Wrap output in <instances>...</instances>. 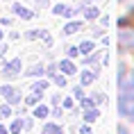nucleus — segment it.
Returning a JSON list of instances; mask_svg holds the SVG:
<instances>
[{
  "label": "nucleus",
  "instance_id": "1",
  "mask_svg": "<svg viewBox=\"0 0 134 134\" xmlns=\"http://www.w3.org/2000/svg\"><path fill=\"white\" fill-rule=\"evenodd\" d=\"M118 111L123 116L134 120V75L125 80L123 71H120V96H118Z\"/></svg>",
  "mask_w": 134,
  "mask_h": 134
},
{
  "label": "nucleus",
  "instance_id": "2",
  "mask_svg": "<svg viewBox=\"0 0 134 134\" xmlns=\"http://www.w3.org/2000/svg\"><path fill=\"white\" fill-rule=\"evenodd\" d=\"M118 41H120V46L123 48H134V30L130 27H120V32H118Z\"/></svg>",
  "mask_w": 134,
  "mask_h": 134
},
{
  "label": "nucleus",
  "instance_id": "3",
  "mask_svg": "<svg viewBox=\"0 0 134 134\" xmlns=\"http://www.w3.org/2000/svg\"><path fill=\"white\" fill-rule=\"evenodd\" d=\"M0 96H5L9 105H18L21 102V93L16 91L14 86H0Z\"/></svg>",
  "mask_w": 134,
  "mask_h": 134
},
{
  "label": "nucleus",
  "instance_id": "4",
  "mask_svg": "<svg viewBox=\"0 0 134 134\" xmlns=\"http://www.w3.org/2000/svg\"><path fill=\"white\" fill-rule=\"evenodd\" d=\"M12 9H14L16 16H21V18H25V21H30V18H34V12H30V9H25L21 5V2H14L12 5Z\"/></svg>",
  "mask_w": 134,
  "mask_h": 134
},
{
  "label": "nucleus",
  "instance_id": "5",
  "mask_svg": "<svg viewBox=\"0 0 134 134\" xmlns=\"http://www.w3.org/2000/svg\"><path fill=\"white\" fill-rule=\"evenodd\" d=\"M36 36H39V39H43L48 46H52V36H50L46 30H34V32H27V39H36Z\"/></svg>",
  "mask_w": 134,
  "mask_h": 134
},
{
  "label": "nucleus",
  "instance_id": "6",
  "mask_svg": "<svg viewBox=\"0 0 134 134\" xmlns=\"http://www.w3.org/2000/svg\"><path fill=\"white\" fill-rule=\"evenodd\" d=\"M21 71V59H14V62H9L5 68H2V75H14V73Z\"/></svg>",
  "mask_w": 134,
  "mask_h": 134
},
{
  "label": "nucleus",
  "instance_id": "7",
  "mask_svg": "<svg viewBox=\"0 0 134 134\" xmlns=\"http://www.w3.org/2000/svg\"><path fill=\"white\" fill-rule=\"evenodd\" d=\"M52 12H55V16H66V18H71V16L75 14L68 5H55V9H52Z\"/></svg>",
  "mask_w": 134,
  "mask_h": 134
},
{
  "label": "nucleus",
  "instance_id": "8",
  "mask_svg": "<svg viewBox=\"0 0 134 134\" xmlns=\"http://www.w3.org/2000/svg\"><path fill=\"white\" fill-rule=\"evenodd\" d=\"M59 68H62V73H66V75H75V64H73L71 59L59 62Z\"/></svg>",
  "mask_w": 134,
  "mask_h": 134
},
{
  "label": "nucleus",
  "instance_id": "9",
  "mask_svg": "<svg viewBox=\"0 0 134 134\" xmlns=\"http://www.w3.org/2000/svg\"><path fill=\"white\" fill-rule=\"evenodd\" d=\"M80 27H82V23H80V21H71L66 27H64V34H73V32H77Z\"/></svg>",
  "mask_w": 134,
  "mask_h": 134
},
{
  "label": "nucleus",
  "instance_id": "10",
  "mask_svg": "<svg viewBox=\"0 0 134 134\" xmlns=\"http://www.w3.org/2000/svg\"><path fill=\"white\" fill-rule=\"evenodd\" d=\"M93 77H96V73H91V71H84L82 75H80V80H82V84H84V86L93 84Z\"/></svg>",
  "mask_w": 134,
  "mask_h": 134
},
{
  "label": "nucleus",
  "instance_id": "11",
  "mask_svg": "<svg viewBox=\"0 0 134 134\" xmlns=\"http://www.w3.org/2000/svg\"><path fill=\"white\" fill-rule=\"evenodd\" d=\"M43 134H62V127L57 125V123H48V125L43 127Z\"/></svg>",
  "mask_w": 134,
  "mask_h": 134
},
{
  "label": "nucleus",
  "instance_id": "12",
  "mask_svg": "<svg viewBox=\"0 0 134 134\" xmlns=\"http://www.w3.org/2000/svg\"><path fill=\"white\" fill-rule=\"evenodd\" d=\"M98 116H100V114H98V109H93V107L84 111V120H86V123H93V120L98 118Z\"/></svg>",
  "mask_w": 134,
  "mask_h": 134
},
{
  "label": "nucleus",
  "instance_id": "13",
  "mask_svg": "<svg viewBox=\"0 0 134 134\" xmlns=\"http://www.w3.org/2000/svg\"><path fill=\"white\" fill-rule=\"evenodd\" d=\"M84 16L89 21H93V18H98V9L96 7H84Z\"/></svg>",
  "mask_w": 134,
  "mask_h": 134
},
{
  "label": "nucleus",
  "instance_id": "14",
  "mask_svg": "<svg viewBox=\"0 0 134 134\" xmlns=\"http://www.w3.org/2000/svg\"><path fill=\"white\" fill-rule=\"evenodd\" d=\"M93 50V41H82L80 43V52H84V55H89Z\"/></svg>",
  "mask_w": 134,
  "mask_h": 134
},
{
  "label": "nucleus",
  "instance_id": "15",
  "mask_svg": "<svg viewBox=\"0 0 134 134\" xmlns=\"http://www.w3.org/2000/svg\"><path fill=\"white\" fill-rule=\"evenodd\" d=\"M34 116H36V118H46V116H48V107L39 105V107L34 109Z\"/></svg>",
  "mask_w": 134,
  "mask_h": 134
},
{
  "label": "nucleus",
  "instance_id": "16",
  "mask_svg": "<svg viewBox=\"0 0 134 134\" xmlns=\"http://www.w3.org/2000/svg\"><path fill=\"white\" fill-rule=\"evenodd\" d=\"M25 75H43V66H32L25 71Z\"/></svg>",
  "mask_w": 134,
  "mask_h": 134
},
{
  "label": "nucleus",
  "instance_id": "17",
  "mask_svg": "<svg viewBox=\"0 0 134 134\" xmlns=\"http://www.w3.org/2000/svg\"><path fill=\"white\" fill-rule=\"evenodd\" d=\"M21 127H23V123H21V120H14L9 130H12V134H21Z\"/></svg>",
  "mask_w": 134,
  "mask_h": 134
},
{
  "label": "nucleus",
  "instance_id": "18",
  "mask_svg": "<svg viewBox=\"0 0 134 134\" xmlns=\"http://www.w3.org/2000/svg\"><path fill=\"white\" fill-rule=\"evenodd\" d=\"M46 86H48V82H36V84L32 86V91H34V93H41Z\"/></svg>",
  "mask_w": 134,
  "mask_h": 134
},
{
  "label": "nucleus",
  "instance_id": "19",
  "mask_svg": "<svg viewBox=\"0 0 134 134\" xmlns=\"http://www.w3.org/2000/svg\"><path fill=\"white\" fill-rule=\"evenodd\" d=\"M9 114H12V107H9V105H2V107H0V116H9Z\"/></svg>",
  "mask_w": 134,
  "mask_h": 134
},
{
  "label": "nucleus",
  "instance_id": "20",
  "mask_svg": "<svg viewBox=\"0 0 134 134\" xmlns=\"http://www.w3.org/2000/svg\"><path fill=\"white\" fill-rule=\"evenodd\" d=\"M93 102H96L93 98H82V105H84L86 109H91V107H93Z\"/></svg>",
  "mask_w": 134,
  "mask_h": 134
},
{
  "label": "nucleus",
  "instance_id": "21",
  "mask_svg": "<svg viewBox=\"0 0 134 134\" xmlns=\"http://www.w3.org/2000/svg\"><path fill=\"white\" fill-rule=\"evenodd\" d=\"M55 82H57V86H66V77L64 75H55Z\"/></svg>",
  "mask_w": 134,
  "mask_h": 134
},
{
  "label": "nucleus",
  "instance_id": "22",
  "mask_svg": "<svg viewBox=\"0 0 134 134\" xmlns=\"http://www.w3.org/2000/svg\"><path fill=\"white\" fill-rule=\"evenodd\" d=\"M39 100H41V96H39V98H36V93H34V96H30V98L25 100V102H27V105H36V102H39Z\"/></svg>",
  "mask_w": 134,
  "mask_h": 134
},
{
  "label": "nucleus",
  "instance_id": "23",
  "mask_svg": "<svg viewBox=\"0 0 134 134\" xmlns=\"http://www.w3.org/2000/svg\"><path fill=\"white\" fill-rule=\"evenodd\" d=\"M64 109H73V100L71 98H64Z\"/></svg>",
  "mask_w": 134,
  "mask_h": 134
},
{
  "label": "nucleus",
  "instance_id": "24",
  "mask_svg": "<svg viewBox=\"0 0 134 134\" xmlns=\"http://www.w3.org/2000/svg\"><path fill=\"white\" fill-rule=\"evenodd\" d=\"M80 134H91V127H89V125H82V127H80Z\"/></svg>",
  "mask_w": 134,
  "mask_h": 134
},
{
  "label": "nucleus",
  "instance_id": "25",
  "mask_svg": "<svg viewBox=\"0 0 134 134\" xmlns=\"http://www.w3.org/2000/svg\"><path fill=\"white\" fill-rule=\"evenodd\" d=\"M68 55H71V57H77L80 55V48H68Z\"/></svg>",
  "mask_w": 134,
  "mask_h": 134
},
{
  "label": "nucleus",
  "instance_id": "26",
  "mask_svg": "<svg viewBox=\"0 0 134 134\" xmlns=\"http://www.w3.org/2000/svg\"><path fill=\"white\" fill-rule=\"evenodd\" d=\"M118 134H127V130H125L123 125H118Z\"/></svg>",
  "mask_w": 134,
  "mask_h": 134
},
{
  "label": "nucleus",
  "instance_id": "27",
  "mask_svg": "<svg viewBox=\"0 0 134 134\" xmlns=\"http://www.w3.org/2000/svg\"><path fill=\"white\" fill-rule=\"evenodd\" d=\"M0 134H7V127L5 125H0Z\"/></svg>",
  "mask_w": 134,
  "mask_h": 134
},
{
  "label": "nucleus",
  "instance_id": "28",
  "mask_svg": "<svg viewBox=\"0 0 134 134\" xmlns=\"http://www.w3.org/2000/svg\"><path fill=\"white\" fill-rule=\"evenodd\" d=\"M0 39H2V30H0Z\"/></svg>",
  "mask_w": 134,
  "mask_h": 134
}]
</instances>
